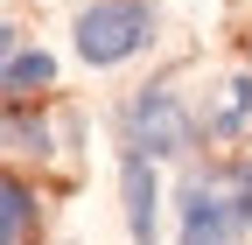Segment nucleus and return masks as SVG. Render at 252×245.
Returning <instances> with one entry per match:
<instances>
[{
    "label": "nucleus",
    "mask_w": 252,
    "mask_h": 245,
    "mask_svg": "<svg viewBox=\"0 0 252 245\" xmlns=\"http://www.w3.org/2000/svg\"><path fill=\"white\" fill-rule=\"evenodd\" d=\"M147 0H91V7L77 14V56L84 63H126L140 42H147Z\"/></svg>",
    "instance_id": "obj_1"
},
{
    "label": "nucleus",
    "mask_w": 252,
    "mask_h": 245,
    "mask_svg": "<svg viewBox=\"0 0 252 245\" xmlns=\"http://www.w3.org/2000/svg\"><path fill=\"white\" fill-rule=\"evenodd\" d=\"M245 231V210L231 189H217V182H189L182 196V245H238Z\"/></svg>",
    "instance_id": "obj_2"
},
{
    "label": "nucleus",
    "mask_w": 252,
    "mask_h": 245,
    "mask_svg": "<svg viewBox=\"0 0 252 245\" xmlns=\"http://www.w3.org/2000/svg\"><path fill=\"white\" fill-rule=\"evenodd\" d=\"M133 133L147 154H182V140H189V119L175 105V91H147V98L133 105Z\"/></svg>",
    "instance_id": "obj_3"
},
{
    "label": "nucleus",
    "mask_w": 252,
    "mask_h": 245,
    "mask_svg": "<svg viewBox=\"0 0 252 245\" xmlns=\"http://www.w3.org/2000/svg\"><path fill=\"white\" fill-rule=\"evenodd\" d=\"M126 224L140 245H154V168L140 154H126Z\"/></svg>",
    "instance_id": "obj_4"
},
{
    "label": "nucleus",
    "mask_w": 252,
    "mask_h": 245,
    "mask_svg": "<svg viewBox=\"0 0 252 245\" xmlns=\"http://www.w3.org/2000/svg\"><path fill=\"white\" fill-rule=\"evenodd\" d=\"M28 224H35V196H28L14 175H0V245H21Z\"/></svg>",
    "instance_id": "obj_5"
},
{
    "label": "nucleus",
    "mask_w": 252,
    "mask_h": 245,
    "mask_svg": "<svg viewBox=\"0 0 252 245\" xmlns=\"http://www.w3.org/2000/svg\"><path fill=\"white\" fill-rule=\"evenodd\" d=\"M56 77V63L42 49H21V56H7V63H0V91H7V98H21V91H35V84H49Z\"/></svg>",
    "instance_id": "obj_6"
},
{
    "label": "nucleus",
    "mask_w": 252,
    "mask_h": 245,
    "mask_svg": "<svg viewBox=\"0 0 252 245\" xmlns=\"http://www.w3.org/2000/svg\"><path fill=\"white\" fill-rule=\"evenodd\" d=\"M245 112H252V84H245V77H231V84H224V105H217L210 126H217V133H238V119H245Z\"/></svg>",
    "instance_id": "obj_7"
}]
</instances>
